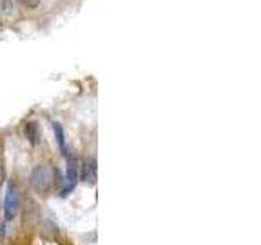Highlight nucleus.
Segmentation results:
<instances>
[{
  "label": "nucleus",
  "mask_w": 261,
  "mask_h": 245,
  "mask_svg": "<svg viewBox=\"0 0 261 245\" xmlns=\"http://www.w3.org/2000/svg\"><path fill=\"white\" fill-rule=\"evenodd\" d=\"M30 182L38 193H46L53 185V170L47 165H38L33 168Z\"/></svg>",
  "instance_id": "f257e3e1"
},
{
  "label": "nucleus",
  "mask_w": 261,
  "mask_h": 245,
  "mask_svg": "<svg viewBox=\"0 0 261 245\" xmlns=\"http://www.w3.org/2000/svg\"><path fill=\"white\" fill-rule=\"evenodd\" d=\"M23 133L31 145H38L41 142V126L38 121H28L23 128Z\"/></svg>",
  "instance_id": "20e7f679"
},
{
  "label": "nucleus",
  "mask_w": 261,
  "mask_h": 245,
  "mask_svg": "<svg viewBox=\"0 0 261 245\" xmlns=\"http://www.w3.org/2000/svg\"><path fill=\"white\" fill-rule=\"evenodd\" d=\"M0 8H2L4 15H12L13 10H15L13 0H2V2H0Z\"/></svg>",
  "instance_id": "0eeeda50"
},
{
  "label": "nucleus",
  "mask_w": 261,
  "mask_h": 245,
  "mask_svg": "<svg viewBox=\"0 0 261 245\" xmlns=\"http://www.w3.org/2000/svg\"><path fill=\"white\" fill-rule=\"evenodd\" d=\"M5 220H12L16 214V209H18V194L13 183H8L7 186V193H5Z\"/></svg>",
  "instance_id": "f03ea898"
},
{
  "label": "nucleus",
  "mask_w": 261,
  "mask_h": 245,
  "mask_svg": "<svg viewBox=\"0 0 261 245\" xmlns=\"http://www.w3.org/2000/svg\"><path fill=\"white\" fill-rule=\"evenodd\" d=\"M18 2L23 4L24 7H28V8H36L41 0H18Z\"/></svg>",
  "instance_id": "6e6552de"
},
{
  "label": "nucleus",
  "mask_w": 261,
  "mask_h": 245,
  "mask_svg": "<svg viewBox=\"0 0 261 245\" xmlns=\"http://www.w3.org/2000/svg\"><path fill=\"white\" fill-rule=\"evenodd\" d=\"M77 180H79V172H77V163L75 160H70L69 162V168H67V177H65V185L61 190L62 196H67L73 188L77 185Z\"/></svg>",
  "instance_id": "7ed1b4c3"
},
{
  "label": "nucleus",
  "mask_w": 261,
  "mask_h": 245,
  "mask_svg": "<svg viewBox=\"0 0 261 245\" xmlns=\"http://www.w3.org/2000/svg\"><path fill=\"white\" fill-rule=\"evenodd\" d=\"M2 182H4V170L0 168V185H2Z\"/></svg>",
  "instance_id": "1a4fd4ad"
},
{
  "label": "nucleus",
  "mask_w": 261,
  "mask_h": 245,
  "mask_svg": "<svg viewBox=\"0 0 261 245\" xmlns=\"http://www.w3.org/2000/svg\"><path fill=\"white\" fill-rule=\"evenodd\" d=\"M53 129H54V134L57 139V144L61 147V152L64 155H67V145H65V134H64V128L61 122H53Z\"/></svg>",
  "instance_id": "423d86ee"
},
{
  "label": "nucleus",
  "mask_w": 261,
  "mask_h": 245,
  "mask_svg": "<svg viewBox=\"0 0 261 245\" xmlns=\"http://www.w3.org/2000/svg\"><path fill=\"white\" fill-rule=\"evenodd\" d=\"M82 182L93 185L96 182V162L95 160H85L82 165Z\"/></svg>",
  "instance_id": "39448f33"
}]
</instances>
